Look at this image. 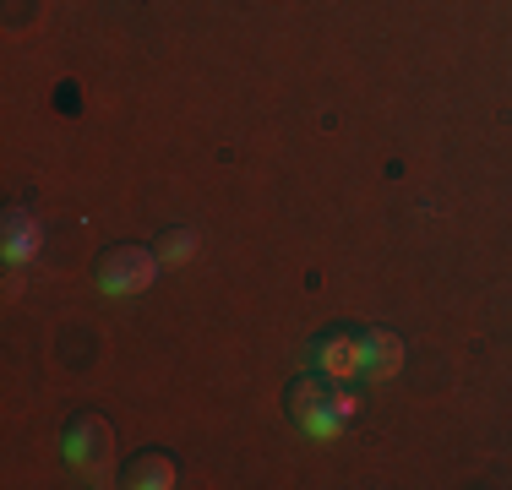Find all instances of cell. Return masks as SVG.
I'll return each mask as SVG.
<instances>
[{"label":"cell","instance_id":"obj_1","mask_svg":"<svg viewBox=\"0 0 512 490\" xmlns=\"http://www.w3.org/2000/svg\"><path fill=\"white\" fill-rule=\"evenodd\" d=\"M66 463H77L93 485H109V463H115V436L99 414H82L66 431Z\"/></svg>","mask_w":512,"mask_h":490},{"label":"cell","instance_id":"obj_2","mask_svg":"<svg viewBox=\"0 0 512 490\" xmlns=\"http://www.w3.org/2000/svg\"><path fill=\"white\" fill-rule=\"evenodd\" d=\"M158 251L148 245H115V251H104L99 262V289L104 294H142L158 278Z\"/></svg>","mask_w":512,"mask_h":490},{"label":"cell","instance_id":"obj_3","mask_svg":"<svg viewBox=\"0 0 512 490\" xmlns=\"http://www.w3.org/2000/svg\"><path fill=\"white\" fill-rule=\"evenodd\" d=\"M289 420H295L311 441H333L338 425H344V409H338V398H327L322 382L306 376V382L289 387Z\"/></svg>","mask_w":512,"mask_h":490},{"label":"cell","instance_id":"obj_4","mask_svg":"<svg viewBox=\"0 0 512 490\" xmlns=\"http://www.w3.org/2000/svg\"><path fill=\"white\" fill-rule=\"evenodd\" d=\"M311 360L327 382H349V376L365 371V333H344V327H338V333L311 343Z\"/></svg>","mask_w":512,"mask_h":490},{"label":"cell","instance_id":"obj_5","mask_svg":"<svg viewBox=\"0 0 512 490\" xmlns=\"http://www.w3.org/2000/svg\"><path fill=\"white\" fill-rule=\"evenodd\" d=\"M39 251H44V224L28 207H11L6 224H0V256H6V267H28Z\"/></svg>","mask_w":512,"mask_h":490},{"label":"cell","instance_id":"obj_6","mask_svg":"<svg viewBox=\"0 0 512 490\" xmlns=\"http://www.w3.org/2000/svg\"><path fill=\"white\" fill-rule=\"evenodd\" d=\"M398 371H404V338L387 333V327H371V333H365V371L360 376H371V382H393Z\"/></svg>","mask_w":512,"mask_h":490},{"label":"cell","instance_id":"obj_7","mask_svg":"<svg viewBox=\"0 0 512 490\" xmlns=\"http://www.w3.org/2000/svg\"><path fill=\"white\" fill-rule=\"evenodd\" d=\"M120 485H131V490H169V485H175V463H169L164 452H148V458H137L126 474H120Z\"/></svg>","mask_w":512,"mask_h":490},{"label":"cell","instance_id":"obj_8","mask_svg":"<svg viewBox=\"0 0 512 490\" xmlns=\"http://www.w3.org/2000/svg\"><path fill=\"white\" fill-rule=\"evenodd\" d=\"M197 245H202V235L197 229H169V235H158V262H164V273H175V267H186L191 256H197Z\"/></svg>","mask_w":512,"mask_h":490}]
</instances>
